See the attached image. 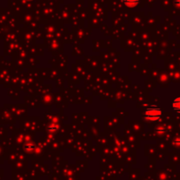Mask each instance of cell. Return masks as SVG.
I'll use <instances>...</instances> for the list:
<instances>
[{
	"instance_id": "cell-6",
	"label": "cell",
	"mask_w": 180,
	"mask_h": 180,
	"mask_svg": "<svg viewBox=\"0 0 180 180\" xmlns=\"http://www.w3.org/2000/svg\"><path fill=\"white\" fill-rule=\"evenodd\" d=\"M156 131H157L159 134L164 133V132L166 131V128H165V126H164V125H161V126H159V127L156 129Z\"/></svg>"
},
{
	"instance_id": "cell-5",
	"label": "cell",
	"mask_w": 180,
	"mask_h": 180,
	"mask_svg": "<svg viewBox=\"0 0 180 180\" xmlns=\"http://www.w3.org/2000/svg\"><path fill=\"white\" fill-rule=\"evenodd\" d=\"M35 148V145L32 143V142H28L27 145H26V149L27 150H28V151H32Z\"/></svg>"
},
{
	"instance_id": "cell-7",
	"label": "cell",
	"mask_w": 180,
	"mask_h": 180,
	"mask_svg": "<svg viewBox=\"0 0 180 180\" xmlns=\"http://www.w3.org/2000/svg\"><path fill=\"white\" fill-rule=\"evenodd\" d=\"M173 144H174L175 146H177V147H180V138L175 139L174 141H173Z\"/></svg>"
},
{
	"instance_id": "cell-2",
	"label": "cell",
	"mask_w": 180,
	"mask_h": 180,
	"mask_svg": "<svg viewBox=\"0 0 180 180\" xmlns=\"http://www.w3.org/2000/svg\"><path fill=\"white\" fill-rule=\"evenodd\" d=\"M172 109L175 112L180 113V96H178L172 102Z\"/></svg>"
},
{
	"instance_id": "cell-4",
	"label": "cell",
	"mask_w": 180,
	"mask_h": 180,
	"mask_svg": "<svg viewBox=\"0 0 180 180\" xmlns=\"http://www.w3.org/2000/svg\"><path fill=\"white\" fill-rule=\"evenodd\" d=\"M47 129H48V131H50V132H56V131L58 130V124L52 123V124L49 125V126L47 127Z\"/></svg>"
},
{
	"instance_id": "cell-3",
	"label": "cell",
	"mask_w": 180,
	"mask_h": 180,
	"mask_svg": "<svg viewBox=\"0 0 180 180\" xmlns=\"http://www.w3.org/2000/svg\"><path fill=\"white\" fill-rule=\"evenodd\" d=\"M125 4L129 7H134L138 4L139 0H124Z\"/></svg>"
},
{
	"instance_id": "cell-1",
	"label": "cell",
	"mask_w": 180,
	"mask_h": 180,
	"mask_svg": "<svg viewBox=\"0 0 180 180\" xmlns=\"http://www.w3.org/2000/svg\"><path fill=\"white\" fill-rule=\"evenodd\" d=\"M145 118L149 121H157L159 120L162 116H163V111L160 108L155 107V106H151L147 108L145 111Z\"/></svg>"
}]
</instances>
